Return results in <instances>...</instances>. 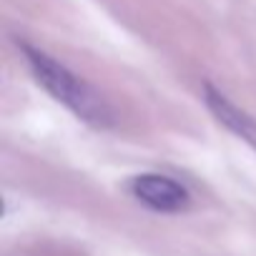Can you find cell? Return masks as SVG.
<instances>
[{"instance_id":"cell-1","label":"cell","mask_w":256,"mask_h":256,"mask_svg":"<svg viewBox=\"0 0 256 256\" xmlns=\"http://www.w3.org/2000/svg\"><path fill=\"white\" fill-rule=\"evenodd\" d=\"M30 63V70L36 76V80L63 106H68L78 118L96 123V126H106L110 120V113L106 108V103L78 78L73 76L63 63L53 60L50 56H46L43 50L36 48H23Z\"/></svg>"},{"instance_id":"cell-2","label":"cell","mask_w":256,"mask_h":256,"mask_svg":"<svg viewBox=\"0 0 256 256\" xmlns=\"http://www.w3.org/2000/svg\"><path fill=\"white\" fill-rule=\"evenodd\" d=\"M134 196L146 204L148 208L154 211H164V214H178L184 208H188L191 198H188V191L168 178V176H158V174H144V176H136L134 184Z\"/></svg>"},{"instance_id":"cell-3","label":"cell","mask_w":256,"mask_h":256,"mask_svg":"<svg viewBox=\"0 0 256 256\" xmlns=\"http://www.w3.org/2000/svg\"><path fill=\"white\" fill-rule=\"evenodd\" d=\"M206 100H208V106H211V110L218 116V120L221 123H226L234 134H238L244 141H248L254 148H256V123L248 118V116H244L238 108H234L218 90H214V88H206Z\"/></svg>"}]
</instances>
